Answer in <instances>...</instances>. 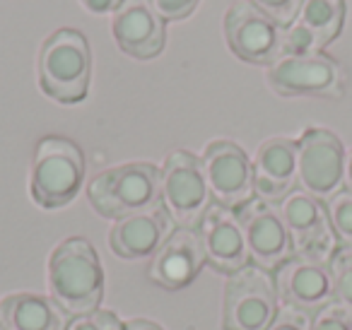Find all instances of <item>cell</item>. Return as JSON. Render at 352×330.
I'll use <instances>...</instances> for the list:
<instances>
[{"instance_id":"cell-13","label":"cell","mask_w":352,"mask_h":330,"mask_svg":"<svg viewBox=\"0 0 352 330\" xmlns=\"http://www.w3.org/2000/svg\"><path fill=\"white\" fill-rule=\"evenodd\" d=\"M275 289L285 306L304 316H314L336 301L328 263L292 256L275 270Z\"/></svg>"},{"instance_id":"cell-20","label":"cell","mask_w":352,"mask_h":330,"mask_svg":"<svg viewBox=\"0 0 352 330\" xmlns=\"http://www.w3.org/2000/svg\"><path fill=\"white\" fill-rule=\"evenodd\" d=\"M0 325L6 330H68V316L49 296L20 292L0 301Z\"/></svg>"},{"instance_id":"cell-21","label":"cell","mask_w":352,"mask_h":330,"mask_svg":"<svg viewBox=\"0 0 352 330\" xmlns=\"http://www.w3.org/2000/svg\"><path fill=\"white\" fill-rule=\"evenodd\" d=\"M328 267H331L336 301L352 311V246H338Z\"/></svg>"},{"instance_id":"cell-26","label":"cell","mask_w":352,"mask_h":330,"mask_svg":"<svg viewBox=\"0 0 352 330\" xmlns=\"http://www.w3.org/2000/svg\"><path fill=\"white\" fill-rule=\"evenodd\" d=\"M152 6L166 22H179L191 17V12H196V8L201 6V0H152Z\"/></svg>"},{"instance_id":"cell-31","label":"cell","mask_w":352,"mask_h":330,"mask_svg":"<svg viewBox=\"0 0 352 330\" xmlns=\"http://www.w3.org/2000/svg\"><path fill=\"white\" fill-rule=\"evenodd\" d=\"M0 330H6V328H3V325H0Z\"/></svg>"},{"instance_id":"cell-27","label":"cell","mask_w":352,"mask_h":330,"mask_svg":"<svg viewBox=\"0 0 352 330\" xmlns=\"http://www.w3.org/2000/svg\"><path fill=\"white\" fill-rule=\"evenodd\" d=\"M265 330H309V316L285 306V309L278 311L275 320Z\"/></svg>"},{"instance_id":"cell-15","label":"cell","mask_w":352,"mask_h":330,"mask_svg":"<svg viewBox=\"0 0 352 330\" xmlns=\"http://www.w3.org/2000/svg\"><path fill=\"white\" fill-rule=\"evenodd\" d=\"M345 25V0H302L299 12L285 27V54H323Z\"/></svg>"},{"instance_id":"cell-10","label":"cell","mask_w":352,"mask_h":330,"mask_svg":"<svg viewBox=\"0 0 352 330\" xmlns=\"http://www.w3.org/2000/svg\"><path fill=\"white\" fill-rule=\"evenodd\" d=\"M278 208L289 232V239H292L294 256L331 263L333 253L338 251L340 243H338V236L328 219L326 203L314 198L307 190L294 188Z\"/></svg>"},{"instance_id":"cell-16","label":"cell","mask_w":352,"mask_h":330,"mask_svg":"<svg viewBox=\"0 0 352 330\" xmlns=\"http://www.w3.org/2000/svg\"><path fill=\"white\" fill-rule=\"evenodd\" d=\"M198 234H201L206 261L215 270L232 275L249 265V246L234 210L212 203L198 224Z\"/></svg>"},{"instance_id":"cell-30","label":"cell","mask_w":352,"mask_h":330,"mask_svg":"<svg viewBox=\"0 0 352 330\" xmlns=\"http://www.w3.org/2000/svg\"><path fill=\"white\" fill-rule=\"evenodd\" d=\"M345 188L352 190V150L345 157Z\"/></svg>"},{"instance_id":"cell-22","label":"cell","mask_w":352,"mask_h":330,"mask_svg":"<svg viewBox=\"0 0 352 330\" xmlns=\"http://www.w3.org/2000/svg\"><path fill=\"white\" fill-rule=\"evenodd\" d=\"M328 219L340 246H352V190L342 188L326 200Z\"/></svg>"},{"instance_id":"cell-18","label":"cell","mask_w":352,"mask_h":330,"mask_svg":"<svg viewBox=\"0 0 352 330\" xmlns=\"http://www.w3.org/2000/svg\"><path fill=\"white\" fill-rule=\"evenodd\" d=\"M251 164L256 198L280 205L297 188V140L292 138H270L261 142Z\"/></svg>"},{"instance_id":"cell-23","label":"cell","mask_w":352,"mask_h":330,"mask_svg":"<svg viewBox=\"0 0 352 330\" xmlns=\"http://www.w3.org/2000/svg\"><path fill=\"white\" fill-rule=\"evenodd\" d=\"M309 330H352V311L333 301L311 316Z\"/></svg>"},{"instance_id":"cell-29","label":"cell","mask_w":352,"mask_h":330,"mask_svg":"<svg viewBox=\"0 0 352 330\" xmlns=\"http://www.w3.org/2000/svg\"><path fill=\"white\" fill-rule=\"evenodd\" d=\"M123 330H162L157 323H150V320H131V323L123 325Z\"/></svg>"},{"instance_id":"cell-7","label":"cell","mask_w":352,"mask_h":330,"mask_svg":"<svg viewBox=\"0 0 352 330\" xmlns=\"http://www.w3.org/2000/svg\"><path fill=\"white\" fill-rule=\"evenodd\" d=\"M162 205L179 227L196 229L212 205L201 157L174 150L162 164Z\"/></svg>"},{"instance_id":"cell-17","label":"cell","mask_w":352,"mask_h":330,"mask_svg":"<svg viewBox=\"0 0 352 330\" xmlns=\"http://www.w3.org/2000/svg\"><path fill=\"white\" fill-rule=\"evenodd\" d=\"M206 263L201 234L196 229L179 227L152 256L147 265V277L164 289H184L196 280Z\"/></svg>"},{"instance_id":"cell-19","label":"cell","mask_w":352,"mask_h":330,"mask_svg":"<svg viewBox=\"0 0 352 330\" xmlns=\"http://www.w3.org/2000/svg\"><path fill=\"white\" fill-rule=\"evenodd\" d=\"M171 222L164 205H155L142 212L128 214L113 222L111 232H109V248L116 253L118 258H152L160 251L162 243L169 239Z\"/></svg>"},{"instance_id":"cell-3","label":"cell","mask_w":352,"mask_h":330,"mask_svg":"<svg viewBox=\"0 0 352 330\" xmlns=\"http://www.w3.org/2000/svg\"><path fill=\"white\" fill-rule=\"evenodd\" d=\"M89 205L107 219H121L162 203V171L150 162L104 169L87 186Z\"/></svg>"},{"instance_id":"cell-5","label":"cell","mask_w":352,"mask_h":330,"mask_svg":"<svg viewBox=\"0 0 352 330\" xmlns=\"http://www.w3.org/2000/svg\"><path fill=\"white\" fill-rule=\"evenodd\" d=\"M265 82L280 97L340 99L347 87V73L326 54H285L268 65Z\"/></svg>"},{"instance_id":"cell-12","label":"cell","mask_w":352,"mask_h":330,"mask_svg":"<svg viewBox=\"0 0 352 330\" xmlns=\"http://www.w3.org/2000/svg\"><path fill=\"white\" fill-rule=\"evenodd\" d=\"M236 217L244 229L251 261L268 272H275L283 263L294 256L292 239L285 227V219L275 203L254 198L236 210Z\"/></svg>"},{"instance_id":"cell-6","label":"cell","mask_w":352,"mask_h":330,"mask_svg":"<svg viewBox=\"0 0 352 330\" xmlns=\"http://www.w3.org/2000/svg\"><path fill=\"white\" fill-rule=\"evenodd\" d=\"M278 289L268 270L246 265L225 282L222 330H265L278 316Z\"/></svg>"},{"instance_id":"cell-14","label":"cell","mask_w":352,"mask_h":330,"mask_svg":"<svg viewBox=\"0 0 352 330\" xmlns=\"http://www.w3.org/2000/svg\"><path fill=\"white\" fill-rule=\"evenodd\" d=\"M111 36L126 56L150 60L162 54L166 41V20L152 0H123L111 15Z\"/></svg>"},{"instance_id":"cell-24","label":"cell","mask_w":352,"mask_h":330,"mask_svg":"<svg viewBox=\"0 0 352 330\" xmlns=\"http://www.w3.org/2000/svg\"><path fill=\"white\" fill-rule=\"evenodd\" d=\"M258 10H263L270 20H275L280 27H289L299 12L302 0H251Z\"/></svg>"},{"instance_id":"cell-25","label":"cell","mask_w":352,"mask_h":330,"mask_svg":"<svg viewBox=\"0 0 352 330\" xmlns=\"http://www.w3.org/2000/svg\"><path fill=\"white\" fill-rule=\"evenodd\" d=\"M68 330H123V323L111 311H92V314L75 316L68 323Z\"/></svg>"},{"instance_id":"cell-4","label":"cell","mask_w":352,"mask_h":330,"mask_svg":"<svg viewBox=\"0 0 352 330\" xmlns=\"http://www.w3.org/2000/svg\"><path fill=\"white\" fill-rule=\"evenodd\" d=\"M85 179V155L73 140L46 135L36 142L30 171V193L46 210L65 208Z\"/></svg>"},{"instance_id":"cell-1","label":"cell","mask_w":352,"mask_h":330,"mask_svg":"<svg viewBox=\"0 0 352 330\" xmlns=\"http://www.w3.org/2000/svg\"><path fill=\"white\" fill-rule=\"evenodd\" d=\"M51 299L73 316L97 311L104 296V272L99 256L87 239H65L49 258Z\"/></svg>"},{"instance_id":"cell-28","label":"cell","mask_w":352,"mask_h":330,"mask_svg":"<svg viewBox=\"0 0 352 330\" xmlns=\"http://www.w3.org/2000/svg\"><path fill=\"white\" fill-rule=\"evenodd\" d=\"M85 10L94 12V15H113L121 8L123 0H80Z\"/></svg>"},{"instance_id":"cell-8","label":"cell","mask_w":352,"mask_h":330,"mask_svg":"<svg viewBox=\"0 0 352 330\" xmlns=\"http://www.w3.org/2000/svg\"><path fill=\"white\" fill-rule=\"evenodd\" d=\"M222 32L230 51L251 65H273L285 56V27L270 20L251 0H234L225 12Z\"/></svg>"},{"instance_id":"cell-9","label":"cell","mask_w":352,"mask_h":330,"mask_svg":"<svg viewBox=\"0 0 352 330\" xmlns=\"http://www.w3.org/2000/svg\"><path fill=\"white\" fill-rule=\"evenodd\" d=\"M345 147L326 128H307L297 140V186L323 200L345 188Z\"/></svg>"},{"instance_id":"cell-11","label":"cell","mask_w":352,"mask_h":330,"mask_svg":"<svg viewBox=\"0 0 352 330\" xmlns=\"http://www.w3.org/2000/svg\"><path fill=\"white\" fill-rule=\"evenodd\" d=\"M203 174L210 188L212 203L222 208L239 210L256 198L254 164L236 142L212 140L201 155Z\"/></svg>"},{"instance_id":"cell-2","label":"cell","mask_w":352,"mask_h":330,"mask_svg":"<svg viewBox=\"0 0 352 330\" xmlns=\"http://www.w3.org/2000/svg\"><path fill=\"white\" fill-rule=\"evenodd\" d=\"M36 70L46 97L58 104L82 102L92 80V51L87 36L73 27L51 32L41 44Z\"/></svg>"}]
</instances>
